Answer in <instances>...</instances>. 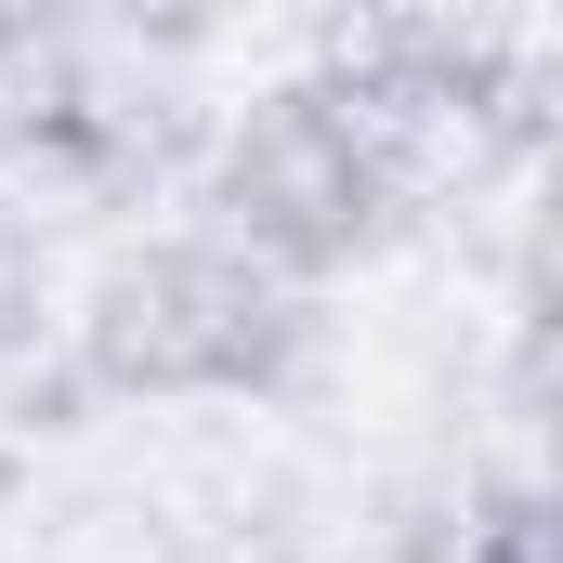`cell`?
Listing matches in <instances>:
<instances>
[{
  "label": "cell",
  "mask_w": 563,
  "mask_h": 563,
  "mask_svg": "<svg viewBox=\"0 0 563 563\" xmlns=\"http://www.w3.org/2000/svg\"><path fill=\"white\" fill-rule=\"evenodd\" d=\"M79 354L106 394H250L301 354V288L223 236H157L92 288Z\"/></svg>",
  "instance_id": "cell-1"
},
{
  "label": "cell",
  "mask_w": 563,
  "mask_h": 563,
  "mask_svg": "<svg viewBox=\"0 0 563 563\" xmlns=\"http://www.w3.org/2000/svg\"><path fill=\"white\" fill-rule=\"evenodd\" d=\"M380 223H394V106H367V92H276V106L236 119L197 236H223V250H250V263H276L301 288L314 263L367 250Z\"/></svg>",
  "instance_id": "cell-2"
}]
</instances>
